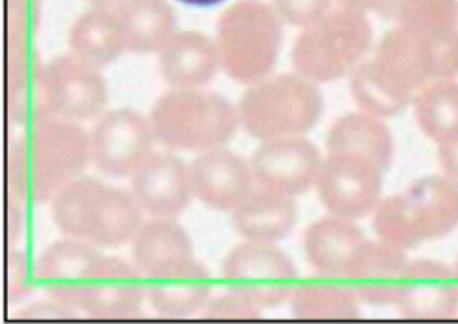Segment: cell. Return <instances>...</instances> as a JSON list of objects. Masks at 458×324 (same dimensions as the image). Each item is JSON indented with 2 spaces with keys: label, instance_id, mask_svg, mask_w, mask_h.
<instances>
[{
  "label": "cell",
  "instance_id": "obj_1",
  "mask_svg": "<svg viewBox=\"0 0 458 324\" xmlns=\"http://www.w3.org/2000/svg\"><path fill=\"white\" fill-rule=\"evenodd\" d=\"M90 161V134L75 121L50 117L27 127L13 142L8 175L13 194L47 204L83 173Z\"/></svg>",
  "mask_w": 458,
  "mask_h": 324
},
{
  "label": "cell",
  "instance_id": "obj_2",
  "mask_svg": "<svg viewBox=\"0 0 458 324\" xmlns=\"http://www.w3.org/2000/svg\"><path fill=\"white\" fill-rule=\"evenodd\" d=\"M50 215L64 236L97 248L131 244L142 226V209L132 192L92 177H79L54 196Z\"/></svg>",
  "mask_w": 458,
  "mask_h": 324
},
{
  "label": "cell",
  "instance_id": "obj_3",
  "mask_svg": "<svg viewBox=\"0 0 458 324\" xmlns=\"http://www.w3.org/2000/svg\"><path fill=\"white\" fill-rule=\"evenodd\" d=\"M157 142L169 150L208 152L223 148L236 132L238 115L221 94L199 89H171L152 107Z\"/></svg>",
  "mask_w": 458,
  "mask_h": 324
},
{
  "label": "cell",
  "instance_id": "obj_4",
  "mask_svg": "<svg viewBox=\"0 0 458 324\" xmlns=\"http://www.w3.org/2000/svg\"><path fill=\"white\" fill-rule=\"evenodd\" d=\"M215 43L226 73L238 81H251L271 67L280 27L268 6L258 0H238L221 13Z\"/></svg>",
  "mask_w": 458,
  "mask_h": 324
},
{
  "label": "cell",
  "instance_id": "obj_5",
  "mask_svg": "<svg viewBox=\"0 0 458 324\" xmlns=\"http://www.w3.org/2000/svg\"><path fill=\"white\" fill-rule=\"evenodd\" d=\"M152 121L131 107L106 112L90 132V161L115 179L132 177L154 154Z\"/></svg>",
  "mask_w": 458,
  "mask_h": 324
},
{
  "label": "cell",
  "instance_id": "obj_6",
  "mask_svg": "<svg viewBox=\"0 0 458 324\" xmlns=\"http://www.w3.org/2000/svg\"><path fill=\"white\" fill-rule=\"evenodd\" d=\"M369 37V23L359 13H332L300 37L295 64L317 79H332L360 56Z\"/></svg>",
  "mask_w": 458,
  "mask_h": 324
},
{
  "label": "cell",
  "instance_id": "obj_7",
  "mask_svg": "<svg viewBox=\"0 0 458 324\" xmlns=\"http://www.w3.org/2000/svg\"><path fill=\"white\" fill-rule=\"evenodd\" d=\"M50 115L65 121L98 119L107 104V87L100 67L75 54H60L45 64Z\"/></svg>",
  "mask_w": 458,
  "mask_h": 324
},
{
  "label": "cell",
  "instance_id": "obj_8",
  "mask_svg": "<svg viewBox=\"0 0 458 324\" xmlns=\"http://www.w3.org/2000/svg\"><path fill=\"white\" fill-rule=\"evenodd\" d=\"M317 90L295 77H278L255 85L240 102L244 125L259 137L303 125L317 114Z\"/></svg>",
  "mask_w": 458,
  "mask_h": 324
},
{
  "label": "cell",
  "instance_id": "obj_9",
  "mask_svg": "<svg viewBox=\"0 0 458 324\" xmlns=\"http://www.w3.org/2000/svg\"><path fill=\"white\" fill-rule=\"evenodd\" d=\"M146 300V278L139 269L102 255L85 280L79 309L90 319H134L140 315Z\"/></svg>",
  "mask_w": 458,
  "mask_h": 324
},
{
  "label": "cell",
  "instance_id": "obj_10",
  "mask_svg": "<svg viewBox=\"0 0 458 324\" xmlns=\"http://www.w3.org/2000/svg\"><path fill=\"white\" fill-rule=\"evenodd\" d=\"M131 192L152 219L179 217L194 198L188 166L171 152L152 154L131 177Z\"/></svg>",
  "mask_w": 458,
  "mask_h": 324
},
{
  "label": "cell",
  "instance_id": "obj_11",
  "mask_svg": "<svg viewBox=\"0 0 458 324\" xmlns=\"http://www.w3.org/2000/svg\"><path fill=\"white\" fill-rule=\"evenodd\" d=\"M148 303L159 317L186 319L196 313L211 300L213 280L208 269L196 258L173 265L165 271L144 277Z\"/></svg>",
  "mask_w": 458,
  "mask_h": 324
},
{
  "label": "cell",
  "instance_id": "obj_12",
  "mask_svg": "<svg viewBox=\"0 0 458 324\" xmlns=\"http://www.w3.org/2000/svg\"><path fill=\"white\" fill-rule=\"evenodd\" d=\"M102 253L89 242L65 236L50 244L40 255L35 278L47 295L72 303L79 309V298L92 267ZM81 311V309H79Z\"/></svg>",
  "mask_w": 458,
  "mask_h": 324
},
{
  "label": "cell",
  "instance_id": "obj_13",
  "mask_svg": "<svg viewBox=\"0 0 458 324\" xmlns=\"http://www.w3.org/2000/svg\"><path fill=\"white\" fill-rule=\"evenodd\" d=\"M192 194L209 209H236L246 200L250 173L236 154L215 148L199 152L188 166Z\"/></svg>",
  "mask_w": 458,
  "mask_h": 324
},
{
  "label": "cell",
  "instance_id": "obj_14",
  "mask_svg": "<svg viewBox=\"0 0 458 324\" xmlns=\"http://www.w3.org/2000/svg\"><path fill=\"white\" fill-rule=\"evenodd\" d=\"M223 278L228 290L248 302H271L286 288L288 267L271 250L242 246L226 255Z\"/></svg>",
  "mask_w": 458,
  "mask_h": 324
},
{
  "label": "cell",
  "instance_id": "obj_15",
  "mask_svg": "<svg viewBox=\"0 0 458 324\" xmlns=\"http://www.w3.org/2000/svg\"><path fill=\"white\" fill-rule=\"evenodd\" d=\"M221 65L217 43L194 30L174 31L159 50V73L171 89H199Z\"/></svg>",
  "mask_w": 458,
  "mask_h": 324
},
{
  "label": "cell",
  "instance_id": "obj_16",
  "mask_svg": "<svg viewBox=\"0 0 458 324\" xmlns=\"http://www.w3.org/2000/svg\"><path fill=\"white\" fill-rule=\"evenodd\" d=\"M132 265L144 277L194 258L192 240L174 219H152L144 223L131 242Z\"/></svg>",
  "mask_w": 458,
  "mask_h": 324
},
{
  "label": "cell",
  "instance_id": "obj_17",
  "mask_svg": "<svg viewBox=\"0 0 458 324\" xmlns=\"http://www.w3.org/2000/svg\"><path fill=\"white\" fill-rule=\"evenodd\" d=\"M115 13L132 52H159L177 31V13L169 0H119Z\"/></svg>",
  "mask_w": 458,
  "mask_h": 324
},
{
  "label": "cell",
  "instance_id": "obj_18",
  "mask_svg": "<svg viewBox=\"0 0 458 324\" xmlns=\"http://www.w3.org/2000/svg\"><path fill=\"white\" fill-rule=\"evenodd\" d=\"M72 54L97 67L115 62L127 50L115 8L94 6L73 21L67 35Z\"/></svg>",
  "mask_w": 458,
  "mask_h": 324
},
{
  "label": "cell",
  "instance_id": "obj_19",
  "mask_svg": "<svg viewBox=\"0 0 458 324\" xmlns=\"http://www.w3.org/2000/svg\"><path fill=\"white\" fill-rule=\"evenodd\" d=\"M253 169L267 186L298 191L311 177L315 156L303 144H271L255 156Z\"/></svg>",
  "mask_w": 458,
  "mask_h": 324
},
{
  "label": "cell",
  "instance_id": "obj_20",
  "mask_svg": "<svg viewBox=\"0 0 458 324\" xmlns=\"http://www.w3.org/2000/svg\"><path fill=\"white\" fill-rule=\"evenodd\" d=\"M290 206L278 198L244 200L234 209V226L240 234L253 240H267L278 236L290 221Z\"/></svg>",
  "mask_w": 458,
  "mask_h": 324
},
{
  "label": "cell",
  "instance_id": "obj_21",
  "mask_svg": "<svg viewBox=\"0 0 458 324\" xmlns=\"http://www.w3.org/2000/svg\"><path fill=\"white\" fill-rule=\"evenodd\" d=\"M374 184L357 164H334L327 179V198L342 211H357L370 204Z\"/></svg>",
  "mask_w": 458,
  "mask_h": 324
},
{
  "label": "cell",
  "instance_id": "obj_22",
  "mask_svg": "<svg viewBox=\"0 0 458 324\" xmlns=\"http://www.w3.org/2000/svg\"><path fill=\"white\" fill-rule=\"evenodd\" d=\"M355 92L367 106L389 112L403 102V89L380 65H362L355 75Z\"/></svg>",
  "mask_w": 458,
  "mask_h": 324
},
{
  "label": "cell",
  "instance_id": "obj_23",
  "mask_svg": "<svg viewBox=\"0 0 458 324\" xmlns=\"http://www.w3.org/2000/svg\"><path fill=\"white\" fill-rule=\"evenodd\" d=\"M342 231L344 228H340V226H325L313 238L315 258L328 267L338 265L342 261V252H344L342 246H347L353 242Z\"/></svg>",
  "mask_w": 458,
  "mask_h": 324
},
{
  "label": "cell",
  "instance_id": "obj_24",
  "mask_svg": "<svg viewBox=\"0 0 458 324\" xmlns=\"http://www.w3.org/2000/svg\"><path fill=\"white\" fill-rule=\"evenodd\" d=\"M83 313L72 303H65L58 298L47 295V300L35 302L31 305L21 307L16 313V319H30V320H64V319H75Z\"/></svg>",
  "mask_w": 458,
  "mask_h": 324
},
{
  "label": "cell",
  "instance_id": "obj_25",
  "mask_svg": "<svg viewBox=\"0 0 458 324\" xmlns=\"http://www.w3.org/2000/svg\"><path fill=\"white\" fill-rule=\"evenodd\" d=\"M43 0H8V33L33 35Z\"/></svg>",
  "mask_w": 458,
  "mask_h": 324
},
{
  "label": "cell",
  "instance_id": "obj_26",
  "mask_svg": "<svg viewBox=\"0 0 458 324\" xmlns=\"http://www.w3.org/2000/svg\"><path fill=\"white\" fill-rule=\"evenodd\" d=\"M33 290V280L27 265L25 255L21 252H12L8 260V294L10 300L20 302Z\"/></svg>",
  "mask_w": 458,
  "mask_h": 324
},
{
  "label": "cell",
  "instance_id": "obj_27",
  "mask_svg": "<svg viewBox=\"0 0 458 324\" xmlns=\"http://www.w3.org/2000/svg\"><path fill=\"white\" fill-rule=\"evenodd\" d=\"M199 317L204 319H242L250 317L248 313V300L242 298V295L233 294L231 298H217L209 300L206 307L201 309Z\"/></svg>",
  "mask_w": 458,
  "mask_h": 324
},
{
  "label": "cell",
  "instance_id": "obj_28",
  "mask_svg": "<svg viewBox=\"0 0 458 324\" xmlns=\"http://www.w3.org/2000/svg\"><path fill=\"white\" fill-rule=\"evenodd\" d=\"M278 8L293 23H307L320 16L328 0H276Z\"/></svg>",
  "mask_w": 458,
  "mask_h": 324
},
{
  "label": "cell",
  "instance_id": "obj_29",
  "mask_svg": "<svg viewBox=\"0 0 458 324\" xmlns=\"http://www.w3.org/2000/svg\"><path fill=\"white\" fill-rule=\"evenodd\" d=\"M20 201H23L18 194H16V200H10L8 204V231H10V238L13 244L20 240L21 233H23V225H21V206Z\"/></svg>",
  "mask_w": 458,
  "mask_h": 324
},
{
  "label": "cell",
  "instance_id": "obj_30",
  "mask_svg": "<svg viewBox=\"0 0 458 324\" xmlns=\"http://www.w3.org/2000/svg\"><path fill=\"white\" fill-rule=\"evenodd\" d=\"M184 4H191V6H213V4H219L223 0H181Z\"/></svg>",
  "mask_w": 458,
  "mask_h": 324
},
{
  "label": "cell",
  "instance_id": "obj_31",
  "mask_svg": "<svg viewBox=\"0 0 458 324\" xmlns=\"http://www.w3.org/2000/svg\"><path fill=\"white\" fill-rule=\"evenodd\" d=\"M345 4H352V6H360V4H367L372 3V0H344Z\"/></svg>",
  "mask_w": 458,
  "mask_h": 324
},
{
  "label": "cell",
  "instance_id": "obj_32",
  "mask_svg": "<svg viewBox=\"0 0 458 324\" xmlns=\"http://www.w3.org/2000/svg\"><path fill=\"white\" fill-rule=\"evenodd\" d=\"M90 3H94L97 6H106L107 3H115V0H90Z\"/></svg>",
  "mask_w": 458,
  "mask_h": 324
}]
</instances>
